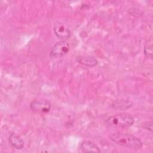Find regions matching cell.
<instances>
[{
  "instance_id": "1",
  "label": "cell",
  "mask_w": 153,
  "mask_h": 153,
  "mask_svg": "<svg viewBox=\"0 0 153 153\" xmlns=\"http://www.w3.org/2000/svg\"><path fill=\"white\" fill-rule=\"evenodd\" d=\"M109 137L114 142L128 149L138 150L142 146L141 140L131 134L115 132L111 133Z\"/></svg>"
},
{
  "instance_id": "2",
  "label": "cell",
  "mask_w": 153,
  "mask_h": 153,
  "mask_svg": "<svg viewBox=\"0 0 153 153\" xmlns=\"http://www.w3.org/2000/svg\"><path fill=\"white\" fill-rule=\"evenodd\" d=\"M133 117L127 113H120L109 117L106 120L107 126L111 127H127L134 123Z\"/></svg>"
},
{
  "instance_id": "3",
  "label": "cell",
  "mask_w": 153,
  "mask_h": 153,
  "mask_svg": "<svg viewBox=\"0 0 153 153\" xmlns=\"http://www.w3.org/2000/svg\"><path fill=\"white\" fill-rule=\"evenodd\" d=\"M70 50V45L66 41L57 42L51 48L50 55L52 57H60L66 55Z\"/></svg>"
},
{
  "instance_id": "4",
  "label": "cell",
  "mask_w": 153,
  "mask_h": 153,
  "mask_svg": "<svg viewBox=\"0 0 153 153\" xmlns=\"http://www.w3.org/2000/svg\"><path fill=\"white\" fill-rule=\"evenodd\" d=\"M53 29L56 36L62 41L68 39L71 36V32L70 29L60 22L57 21L54 22Z\"/></svg>"
},
{
  "instance_id": "5",
  "label": "cell",
  "mask_w": 153,
  "mask_h": 153,
  "mask_svg": "<svg viewBox=\"0 0 153 153\" xmlns=\"http://www.w3.org/2000/svg\"><path fill=\"white\" fill-rule=\"evenodd\" d=\"M30 108L36 113L45 114L50 111L51 103L48 100H33L30 104Z\"/></svg>"
},
{
  "instance_id": "6",
  "label": "cell",
  "mask_w": 153,
  "mask_h": 153,
  "mask_svg": "<svg viewBox=\"0 0 153 153\" xmlns=\"http://www.w3.org/2000/svg\"><path fill=\"white\" fill-rule=\"evenodd\" d=\"M81 151L83 152H100L99 147L93 142L89 140L82 141L79 145Z\"/></svg>"
},
{
  "instance_id": "7",
  "label": "cell",
  "mask_w": 153,
  "mask_h": 153,
  "mask_svg": "<svg viewBox=\"0 0 153 153\" xmlns=\"http://www.w3.org/2000/svg\"><path fill=\"white\" fill-rule=\"evenodd\" d=\"M8 141L10 144L17 149H21L24 146L23 140L20 136L15 133H12L10 135Z\"/></svg>"
},
{
  "instance_id": "8",
  "label": "cell",
  "mask_w": 153,
  "mask_h": 153,
  "mask_svg": "<svg viewBox=\"0 0 153 153\" xmlns=\"http://www.w3.org/2000/svg\"><path fill=\"white\" fill-rule=\"evenodd\" d=\"M76 60L79 63L87 66H94L98 61L93 56H79L76 58Z\"/></svg>"
},
{
  "instance_id": "9",
  "label": "cell",
  "mask_w": 153,
  "mask_h": 153,
  "mask_svg": "<svg viewBox=\"0 0 153 153\" xmlns=\"http://www.w3.org/2000/svg\"><path fill=\"white\" fill-rule=\"evenodd\" d=\"M132 105L133 103L129 100H126L124 99H118L112 103V106L113 108L116 109L123 110L130 108Z\"/></svg>"
},
{
  "instance_id": "10",
  "label": "cell",
  "mask_w": 153,
  "mask_h": 153,
  "mask_svg": "<svg viewBox=\"0 0 153 153\" xmlns=\"http://www.w3.org/2000/svg\"><path fill=\"white\" fill-rule=\"evenodd\" d=\"M144 53L148 57L152 58V43H148L144 47Z\"/></svg>"
}]
</instances>
